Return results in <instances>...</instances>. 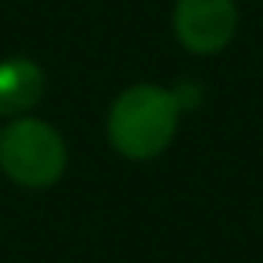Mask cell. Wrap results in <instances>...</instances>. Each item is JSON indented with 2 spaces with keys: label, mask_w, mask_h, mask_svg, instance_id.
Wrapping results in <instances>:
<instances>
[{
  "label": "cell",
  "mask_w": 263,
  "mask_h": 263,
  "mask_svg": "<svg viewBox=\"0 0 263 263\" xmlns=\"http://www.w3.org/2000/svg\"><path fill=\"white\" fill-rule=\"evenodd\" d=\"M180 123V103L174 90L157 84L127 87L107 114L110 147L127 160H154L174 143Z\"/></svg>",
  "instance_id": "cell-1"
},
{
  "label": "cell",
  "mask_w": 263,
  "mask_h": 263,
  "mask_svg": "<svg viewBox=\"0 0 263 263\" xmlns=\"http://www.w3.org/2000/svg\"><path fill=\"white\" fill-rule=\"evenodd\" d=\"M67 143L57 127L37 117H17L0 130V170L27 190H47L64 177Z\"/></svg>",
  "instance_id": "cell-2"
},
{
  "label": "cell",
  "mask_w": 263,
  "mask_h": 263,
  "mask_svg": "<svg viewBox=\"0 0 263 263\" xmlns=\"http://www.w3.org/2000/svg\"><path fill=\"white\" fill-rule=\"evenodd\" d=\"M240 10L233 0H177L174 37L183 50L197 57H213L227 50L237 33Z\"/></svg>",
  "instance_id": "cell-3"
},
{
  "label": "cell",
  "mask_w": 263,
  "mask_h": 263,
  "mask_svg": "<svg viewBox=\"0 0 263 263\" xmlns=\"http://www.w3.org/2000/svg\"><path fill=\"white\" fill-rule=\"evenodd\" d=\"M47 90V77L40 64L30 57H7L0 60V117H27L40 103Z\"/></svg>",
  "instance_id": "cell-4"
}]
</instances>
